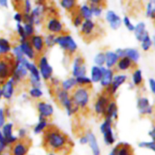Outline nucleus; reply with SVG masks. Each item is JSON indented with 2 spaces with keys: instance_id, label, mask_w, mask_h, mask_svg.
Segmentation results:
<instances>
[{
  "instance_id": "nucleus-44",
  "label": "nucleus",
  "mask_w": 155,
  "mask_h": 155,
  "mask_svg": "<svg viewBox=\"0 0 155 155\" xmlns=\"http://www.w3.org/2000/svg\"><path fill=\"white\" fill-rule=\"evenodd\" d=\"M24 31H25L26 36H27V38L31 37L32 36H33V33L35 32L34 26L33 24H24Z\"/></svg>"
},
{
  "instance_id": "nucleus-64",
  "label": "nucleus",
  "mask_w": 155,
  "mask_h": 155,
  "mask_svg": "<svg viewBox=\"0 0 155 155\" xmlns=\"http://www.w3.org/2000/svg\"><path fill=\"white\" fill-rule=\"evenodd\" d=\"M155 2V1H154ZM153 10H154V12H155V8L154 9H153Z\"/></svg>"
},
{
  "instance_id": "nucleus-1",
  "label": "nucleus",
  "mask_w": 155,
  "mask_h": 155,
  "mask_svg": "<svg viewBox=\"0 0 155 155\" xmlns=\"http://www.w3.org/2000/svg\"><path fill=\"white\" fill-rule=\"evenodd\" d=\"M42 145L47 151L50 153L66 154L71 151L73 142L66 134L58 127L48 125L43 131Z\"/></svg>"
},
{
  "instance_id": "nucleus-54",
  "label": "nucleus",
  "mask_w": 155,
  "mask_h": 155,
  "mask_svg": "<svg viewBox=\"0 0 155 155\" xmlns=\"http://www.w3.org/2000/svg\"><path fill=\"white\" fill-rule=\"evenodd\" d=\"M152 12H153L152 5H151V3H149V4L148 5V8H147V15H148V16H151Z\"/></svg>"
},
{
  "instance_id": "nucleus-39",
  "label": "nucleus",
  "mask_w": 155,
  "mask_h": 155,
  "mask_svg": "<svg viewBox=\"0 0 155 155\" xmlns=\"http://www.w3.org/2000/svg\"><path fill=\"white\" fill-rule=\"evenodd\" d=\"M133 81L136 86H140L142 83V71L139 69H136L133 72Z\"/></svg>"
},
{
  "instance_id": "nucleus-38",
  "label": "nucleus",
  "mask_w": 155,
  "mask_h": 155,
  "mask_svg": "<svg viewBox=\"0 0 155 155\" xmlns=\"http://www.w3.org/2000/svg\"><path fill=\"white\" fill-rule=\"evenodd\" d=\"M72 13H74V15H73V24L76 27H79L82 25L83 22V18L80 15V12H79V10L76 11V9H74L73 12H71Z\"/></svg>"
},
{
  "instance_id": "nucleus-52",
  "label": "nucleus",
  "mask_w": 155,
  "mask_h": 155,
  "mask_svg": "<svg viewBox=\"0 0 155 155\" xmlns=\"http://www.w3.org/2000/svg\"><path fill=\"white\" fill-rule=\"evenodd\" d=\"M149 84L151 91L153 92V93L155 94V80H154V79H150Z\"/></svg>"
},
{
  "instance_id": "nucleus-60",
  "label": "nucleus",
  "mask_w": 155,
  "mask_h": 155,
  "mask_svg": "<svg viewBox=\"0 0 155 155\" xmlns=\"http://www.w3.org/2000/svg\"><path fill=\"white\" fill-rule=\"evenodd\" d=\"M109 155H117V151L115 150L114 148V149L112 150V151L110 152V154Z\"/></svg>"
},
{
  "instance_id": "nucleus-36",
  "label": "nucleus",
  "mask_w": 155,
  "mask_h": 155,
  "mask_svg": "<svg viewBox=\"0 0 155 155\" xmlns=\"http://www.w3.org/2000/svg\"><path fill=\"white\" fill-rule=\"evenodd\" d=\"M11 48L12 47L8 41L5 38H0V54H8Z\"/></svg>"
},
{
  "instance_id": "nucleus-21",
  "label": "nucleus",
  "mask_w": 155,
  "mask_h": 155,
  "mask_svg": "<svg viewBox=\"0 0 155 155\" xmlns=\"http://www.w3.org/2000/svg\"><path fill=\"white\" fill-rule=\"evenodd\" d=\"M15 91V83L12 79L4 83L2 86V95L6 99H10L12 97Z\"/></svg>"
},
{
  "instance_id": "nucleus-63",
  "label": "nucleus",
  "mask_w": 155,
  "mask_h": 155,
  "mask_svg": "<svg viewBox=\"0 0 155 155\" xmlns=\"http://www.w3.org/2000/svg\"><path fill=\"white\" fill-rule=\"evenodd\" d=\"M154 45H155V36H154Z\"/></svg>"
},
{
  "instance_id": "nucleus-55",
  "label": "nucleus",
  "mask_w": 155,
  "mask_h": 155,
  "mask_svg": "<svg viewBox=\"0 0 155 155\" xmlns=\"http://www.w3.org/2000/svg\"><path fill=\"white\" fill-rule=\"evenodd\" d=\"M80 142L82 144V145H86V144L88 143V139L87 136H82L80 139Z\"/></svg>"
},
{
  "instance_id": "nucleus-22",
  "label": "nucleus",
  "mask_w": 155,
  "mask_h": 155,
  "mask_svg": "<svg viewBox=\"0 0 155 155\" xmlns=\"http://www.w3.org/2000/svg\"><path fill=\"white\" fill-rule=\"evenodd\" d=\"M127 79V77L126 75H117L114 77L111 84L109 86L110 94L114 95L117 92V90L119 89L120 86L125 83Z\"/></svg>"
},
{
  "instance_id": "nucleus-26",
  "label": "nucleus",
  "mask_w": 155,
  "mask_h": 155,
  "mask_svg": "<svg viewBox=\"0 0 155 155\" xmlns=\"http://www.w3.org/2000/svg\"><path fill=\"white\" fill-rule=\"evenodd\" d=\"M25 66L27 68V71H30V79H34V80H39L40 81L41 77H40V74H39V71L37 68V67L34 64L31 63V62L29 61L27 58L25 60Z\"/></svg>"
},
{
  "instance_id": "nucleus-43",
  "label": "nucleus",
  "mask_w": 155,
  "mask_h": 155,
  "mask_svg": "<svg viewBox=\"0 0 155 155\" xmlns=\"http://www.w3.org/2000/svg\"><path fill=\"white\" fill-rule=\"evenodd\" d=\"M30 97L34 99H38L42 96V92L39 88H32L29 92Z\"/></svg>"
},
{
  "instance_id": "nucleus-8",
  "label": "nucleus",
  "mask_w": 155,
  "mask_h": 155,
  "mask_svg": "<svg viewBox=\"0 0 155 155\" xmlns=\"http://www.w3.org/2000/svg\"><path fill=\"white\" fill-rule=\"evenodd\" d=\"M25 60L26 58H24L22 60L16 61L13 75L11 78L15 84L18 83V82L22 81L23 80H24L27 77V71H27V68L25 66Z\"/></svg>"
},
{
  "instance_id": "nucleus-14",
  "label": "nucleus",
  "mask_w": 155,
  "mask_h": 155,
  "mask_svg": "<svg viewBox=\"0 0 155 155\" xmlns=\"http://www.w3.org/2000/svg\"><path fill=\"white\" fill-rule=\"evenodd\" d=\"M86 73V69L84 65V59L81 56H77L74 62L73 75L77 78L79 77H84Z\"/></svg>"
},
{
  "instance_id": "nucleus-42",
  "label": "nucleus",
  "mask_w": 155,
  "mask_h": 155,
  "mask_svg": "<svg viewBox=\"0 0 155 155\" xmlns=\"http://www.w3.org/2000/svg\"><path fill=\"white\" fill-rule=\"evenodd\" d=\"M94 61H95L96 66H103L105 64V53L100 52L97 54L95 57V59H94Z\"/></svg>"
},
{
  "instance_id": "nucleus-10",
  "label": "nucleus",
  "mask_w": 155,
  "mask_h": 155,
  "mask_svg": "<svg viewBox=\"0 0 155 155\" xmlns=\"http://www.w3.org/2000/svg\"><path fill=\"white\" fill-rule=\"evenodd\" d=\"M112 124H113L112 120L105 118V120L100 127L101 132L104 134V140L107 145H111L115 142V138L112 130Z\"/></svg>"
},
{
  "instance_id": "nucleus-16",
  "label": "nucleus",
  "mask_w": 155,
  "mask_h": 155,
  "mask_svg": "<svg viewBox=\"0 0 155 155\" xmlns=\"http://www.w3.org/2000/svg\"><path fill=\"white\" fill-rule=\"evenodd\" d=\"M37 110L39 114V116L45 118V119L51 117V115L54 113V108L51 104L42 101H39L38 102Z\"/></svg>"
},
{
  "instance_id": "nucleus-48",
  "label": "nucleus",
  "mask_w": 155,
  "mask_h": 155,
  "mask_svg": "<svg viewBox=\"0 0 155 155\" xmlns=\"http://www.w3.org/2000/svg\"><path fill=\"white\" fill-rule=\"evenodd\" d=\"M139 147H140V148H149V149L155 151V142H142V143L139 144Z\"/></svg>"
},
{
  "instance_id": "nucleus-23",
  "label": "nucleus",
  "mask_w": 155,
  "mask_h": 155,
  "mask_svg": "<svg viewBox=\"0 0 155 155\" xmlns=\"http://www.w3.org/2000/svg\"><path fill=\"white\" fill-rule=\"evenodd\" d=\"M137 107L142 114H148L152 112V107L150 106L149 101L146 98H139L137 101Z\"/></svg>"
},
{
  "instance_id": "nucleus-30",
  "label": "nucleus",
  "mask_w": 155,
  "mask_h": 155,
  "mask_svg": "<svg viewBox=\"0 0 155 155\" xmlns=\"http://www.w3.org/2000/svg\"><path fill=\"white\" fill-rule=\"evenodd\" d=\"M135 35H136V39L139 41L142 42L144 38L148 34V32L145 30V25L144 23H139L135 27Z\"/></svg>"
},
{
  "instance_id": "nucleus-50",
  "label": "nucleus",
  "mask_w": 155,
  "mask_h": 155,
  "mask_svg": "<svg viewBox=\"0 0 155 155\" xmlns=\"http://www.w3.org/2000/svg\"><path fill=\"white\" fill-rule=\"evenodd\" d=\"M5 113L3 109L0 108V128L5 124Z\"/></svg>"
},
{
  "instance_id": "nucleus-59",
  "label": "nucleus",
  "mask_w": 155,
  "mask_h": 155,
  "mask_svg": "<svg viewBox=\"0 0 155 155\" xmlns=\"http://www.w3.org/2000/svg\"><path fill=\"white\" fill-rule=\"evenodd\" d=\"M5 145H2V144L0 143V155H1L2 153V151H4V149L5 148Z\"/></svg>"
},
{
  "instance_id": "nucleus-9",
  "label": "nucleus",
  "mask_w": 155,
  "mask_h": 155,
  "mask_svg": "<svg viewBox=\"0 0 155 155\" xmlns=\"http://www.w3.org/2000/svg\"><path fill=\"white\" fill-rule=\"evenodd\" d=\"M51 15L48 18L46 23V29L51 34H64V28L60 20L54 15V12H51Z\"/></svg>"
},
{
  "instance_id": "nucleus-24",
  "label": "nucleus",
  "mask_w": 155,
  "mask_h": 155,
  "mask_svg": "<svg viewBox=\"0 0 155 155\" xmlns=\"http://www.w3.org/2000/svg\"><path fill=\"white\" fill-rule=\"evenodd\" d=\"M114 78V72L111 69L103 68V75L100 81L101 85L104 87H109Z\"/></svg>"
},
{
  "instance_id": "nucleus-19",
  "label": "nucleus",
  "mask_w": 155,
  "mask_h": 155,
  "mask_svg": "<svg viewBox=\"0 0 155 155\" xmlns=\"http://www.w3.org/2000/svg\"><path fill=\"white\" fill-rule=\"evenodd\" d=\"M20 48H21V51H22L23 54L26 55L29 59H34L36 58V52H35L34 49L32 47L31 44L30 43L28 40L21 41V43L19 45Z\"/></svg>"
},
{
  "instance_id": "nucleus-31",
  "label": "nucleus",
  "mask_w": 155,
  "mask_h": 155,
  "mask_svg": "<svg viewBox=\"0 0 155 155\" xmlns=\"http://www.w3.org/2000/svg\"><path fill=\"white\" fill-rule=\"evenodd\" d=\"M103 75V68L98 66H93L91 71V80L94 83H98L101 80Z\"/></svg>"
},
{
  "instance_id": "nucleus-5",
  "label": "nucleus",
  "mask_w": 155,
  "mask_h": 155,
  "mask_svg": "<svg viewBox=\"0 0 155 155\" xmlns=\"http://www.w3.org/2000/svg\"><path fill=\"white\" fill-rule=\"evenodd\" d=\"M55 42L67 54H74L77 50V45L72 36L69 34L59 35L56 36Z\"/></svg>"
},
{
  "instance_id": "nucleus-40",
  "label": "nucleus",
  "mask_w": 155,
  "mask_h": 155,
  "mask_svg": "<svg viewBox=\"0 0 155 155\" xmlns=\"http://www.w3.org/2000/svg\"><path fill=\"white\" fill-rule=\"evenodd\" d=\"M76 81H77V86H91L92 83V80L91 79L88 78L86 76L84 77H79L76 78Z\"/></svg>"
},
{
  "instance_id": "nucleus-49",
  "label": "nucleus",
  "mask_w": 155,
  "mask_h": 155,
  "mask_svg": "<svg viewBox=\"0 0 155 155\" xmlns=\"http://www.w3.org/2000/svg\"><path fill=\"white\" fill-rule=\"evenodd\" d=\"M32 10L31 3L30 1H24V14H30Z\"/></svg>"
},
{
  "instance_id": "nucleus-62",
  "label": "nucleus",
  "mask_w": 155,
  "mask_h": 155,
  "mask_svg": "<svg viewBox=\"0 0 155 155\" xmlns=\"http://www.w3.org/2000/svg\"><path fill=\"white\" fill-rule=\"evenodd\" d=\"M48 155H55L54 154H52V153H49Z\"/></svg>"
},
{
  "instance_id": "nucleus-51",
  "label": "nucleus",
  "mask_w": 155,
  "mask_h": 155,
  "mask_svg": "<svg viewBox=\"0 0 155 155\" xmlns=\"http://www.w3.org/2000/svg\"><path fill=\"white\" fill-rule=\"evenodd\" d=\"M14 19L18 22V24H21L23 21V15L21 12H17L14 16Z\"/></svg>"
},
{
  "instance_id": "nucleus-41",
  "label": "nucleus",
  "mask_w": 155,
  "mask_h": 155,
  "mask_svg": "<svg viewBox=\"0 0 155 155\" xmlns=\"http://www.w3.org/2000/svg\"><path fill=\"white\" fill-rule=\"evenodd\" d=\"M55 39H56L55 35L51 34V33H50V34H48V36H46V37L44 39L45 47L51 48V47L54 46V45L56 44Z\"/></svg>"
},
{
  "instance_id": "nucleus-56",
  "label": "nucleus",
  "mask_w": 155,
  "mask_h": 155,
  "mask_svg": "<svg viewBox=\"0 0 155 155\" xmlns=\"http://www.w3.org/2000/svg\"><path fill=\"white\" fill-rule=\"evenodd\" d=\"M0 143L2 144V145H5V146H7V145H6V142H5V139L4 136H3L2 133V132L0 131Z\"/></svg>"
},
{
  "instance_id": "nucleus-4",
  "label": "nucleus",
  "mask_w": 155,
  "mask_h": 155,
  "mask_svg": "<svg viewBox=\"0 0 155 155\" xmlns=\"http://www.w3.org/2000/svg\"><path fill=\"white\" fill-rule=\"evenodd\" d=\"M90 88L91 86H76L71 90V100L79 108L84 109L87 106L90 97Z\"/></svg>"
},
{
  "instance_id": "nucleus-27",
  "label": "nucleus",
  "mask_w": 155,
  "mask_h": 155,
  "mask_svg": "<svg viewBox=\"0 0 155 155\" xmlns=\"http://www.w3.org/2000/svg\"><path fill=\"white\" fill-rule=\"evenodd\" d=\"M117 155H133V150L128 143L121 142L114 147Z\"/></svg>"
},
{
  "instance_id": "nucleus-57",
  "label": "nucleus",
  "mask_w": 155,
  "mask_h": 155,
  "mask_svg": "<svg viewBox=\"0 0 155 155\" xmlns=\"http://www.w3.org/2000/svg\"><path fill=\"white\" fill-rule=\"evenodd\" d=\"M149 136L153 139V142H155V127L153 128V130L151 132H149Z\"/></svg>"
},
{
  "instance_id": "nucleus-2",
  "label": "nucleus",
  "mask_w": 155,
  "mask_h": 155,
  "mask_svg": "<svg viewBox=\"0 0 155 155\" xmlns=\"http://www.w3.org/2000/svg\"><path fill=\"white\" fill-rule=\"evenodd\" d=\"M15 59L14 54H0V83L3 84L12 78L15 70Z\"/></svg>"
},
{
  "instance_id": "nucleus-46",
  "label": "nucleus",
  "mask_w": 155,
  "mask_h": 155,
  "mask_svg": "<svg viewBox=\"0 0 155 155\" xmlns=\"http://www.w3.org/2000/svg\"><path fill=\"white\" fill-rule=\"evenodd\" d=\"M151 44H152V42H151V39H150L148 34L145 36L143 39V40L142 41V47L145 51H148L150 48V47L151 46Z\"/></svg>"
},
{
  "instance_id": "nucleus-32",
  "label": "nucleus",
  "mask_w": 155,
  "mask_h": 155,
  "mask_svg": "<svg viewBox=\"0 0 155 155\" xmlns=\"http://www.w3.org/2000/svg\"><path fill=\"white\" fill-rule=\"evenodd\" d=\"M134 62L132 61L129 58L124 57L121 58L119 61H117V68L119 71H127L130 69V68L133 67V64Z\"/></svg>"
},
{
  "instance_id": "nucleus-47",
  "label": "nucleus",
  "mask_w": 155,
  "mask_h": 155,
  "mask_svg": "<svg viewBox=\"0 0 155 155\" xmlns=\"http://www.w3.org/2000/svg\"><path fill=\"white\" fill-rule=\"evenodd\" d=\"M123 21H124V24H125V26L127 27V28L130 31H134L135 26L132 24L131 21H130V18H129L127 16L124 17Z\"/></svg>"
},
{
  "instance_id": "nucleus-7",
  "label": "nucleus",
  "mask_w": 155,
  "mask_h": 155,
  "mask_svg": "<svg viewBox=\"0 0 155 155\" xmlns=\"http://www.w3.org/2000/svg\"><path fill=\"white\" fill-rule=\"evenodd\" d=\"M110 95L109 92H106V93L101 94L97 98L95 104V110L98 115L105 117L107 107L110 102Z\"/></svg>"
},
{
  "instance_id": "nucleus-35",
  "label": "nucleus",
  "mask_w": 155,
  "mask_h": 155,
  "mask_svg": "<svg viewBox=\"0 0 155 155\" xmlns=\"http://www.w3.org/2000/svg\"><path fill=\"white\" fill-rule=\"evenodd\" d=\"M79 12H80V15L84 19V21H87V20H92V13L91 11L89 6L87 5H83L81 6L80 9H79Z\"/></svg>"
},
{
  "instance_id": "nucleus-53",
  "label": "nucleus",
  "mask_w": 155,
  "mask_h": 155,
  "mask_svg": "<svg viewBox=\"0 0 155 155\" xmlns=\"http://www.w3.org/2000/svg\"><path fill=\"white\" fill-rule=\"evenodd\" d=\"M18 134H19V136L21 139H23V138H25L27 137L26 136V130L25 129L22 128V129H20L19 132H18Z\"/></svg>"
},
{
  "instance_id": "nucleus-13",
  "label": "nucleus",
  "mask_w": 155,
  "mask_h": 155,
  "mask_svg": "<svg viewBox=\"0 0 155 155\" xmlns=\"http://www.w3.org/2000/svg\"><path fill=\"white\" fill-rule=\"evenodd\" d=\"M29 39H30L29 42L31 44L35 52L42 54L44 51V50L45 49V48H46L43 37L39 36V35H33V36H32Z\"/></svg>"
},
{
  "instance_id": "nucleus-18",
  "label": "nucleus",
  "mask_w": 155,
  "mask_h": 155,
  "mask_svg": "<svg viewBox=\"0 0 155 155\" xmlns=\"http://www.w3.org/2000/svg\"><path fill=\"white\" fill-rule=\"evenodd\" d=\"M45 12V8L43 5L39 3L38 5H36L33 10L31 11L30 13V16H31L32 19L33 21V24L39 25L41 22L42 20L43 19V15Z\"/></svg>"
},
{
  "instance_id": "nucleus-58",
  "label": "nucleus",
  "mask_w": 155,
  "mask_h": 155,
  "mask_svg": "<svg viewBox=\"0 0 155 155\" xmlns=\"http://www.w3.org/2000/svg\"><path fill=\"white\" fill-rule=\"evenodd\" d=\"M0 5L8 7V1H6V0H0Z\"/></svg>"
},
{
  "instance_id": "nucleus-20",
  "label": "nucleus",
  "mask_w": 155,
  "mask_h": 155,
  "mask_svg": "<svg viewBox=\"0 0 155 155\" xmlns=\"http://www.w3.org/2000/svg\"><path fill=\"white\" fill-rule=\"evenodd\" d=\"M106 20L110 24V27L113 30H117V29L119 28L121 25V23H122L120 18L114 11H108L107 12Z\"/></svg>"
},
{
  "instance_id": "nucleus-33",
  "label": "nucleus",
  "mask_w": 155,
  "mask_h": 155,
  "mask_svg": "<svg viewBox=\"0 0 155 155\" xmlns=\"http://www.w3.org/2000/svg\"><path fill=\"white\" fill-rule=\"evenodd\" d=\"M76 86H77V81H76V78H74V77L67 79L61 83V88L64 90L68 91V92L71 89L72 90Z\"/></svg>"
},
{
  "instance_id": "nucleus-29",
  "label": "nucleus",
  "mask_w": 155,
  "mask_h": 155,
  "mask_svg": "<svg viewBox=\"0 0 155 155\" xmlns=\"http://www.w3.org/2000/svg\"><path fill=\"white\" fill-rule=\"evenodd\" d=\"M118 59H119V57H118L116 53L110 51H107L105 53V64L107 69H110L112 67L117 64Z\"/></svg>"
},
{
  "instance_id": "nucleus-6",
  "label": "nucleus",
  "mask_w": 155,
  "mask_h": 155,
  "mask_svg": "<svg viewBox=\"0 0 155 155\" xmlns=\"http://www.w3.org/2000/svg\"><path fill=\"white\" fill-rule=\"evenodd\" d=\"M31 144V140L28 137L20 139L12 145V155H27Z\"/></svg>"
},
{
  "instance_id": "nucleus-11",
  "label": "nucleus",
  "mask_w": 155,
  "mask_h": 155,
  "mask_svg": "<svg viewBox=\"0 0 155 155\" xmlns=\"http://www.w3.org/2000/svg\"><path fill=\"white\" fill-rule=\"evenodd\" d=\"M80 33L84 38H87L89 39L90 38H94L98 33L96 24L92 20L83 21V24L80 26Z\"/></svg>"
},
{
  "instance_id": "nucleus-28",
  "label": "nucleus",
  "mask_w": 155,
  "mask_h": 155,
  "mask_svg": "<svg viewBox=\"0 0 155 155\" xmlns=\"http://www.w3.org/2000/svg\"><path fill=\"white\" fill-rule=\"evenodd\" d=\"M118 117V109L117 106L115 101H111L107 107V112H106L105 118H109V119L114 120Z\"/></svg>"
},
{
  "instance_id": "nucleus-3",
  "label": "nucleus",
  "mask_w": 155,
  "mask_h": 155,
  "mask_svg": "<svg viewBox=\"0 0 155 155\" xmlns=\"http://www.w3.org/2000/svg\"><path fill=\"white\" fill-rule=\"evenodd\" d=\"M53 93H54L55 100L57 101L58 105L65 109L69 116H71L78 111L80 108L73 103L71 98V95L68 91L64 90L61 87H57L54 88Z\"/></svg>"
},
{
  "instance_id": "nucleus-12",
  "label": "nucleus",
  "mask_w": 155,
  "mask_h": 155,
  "mask_svg": "<svg viewBox=\"0 0 155 155\" xmlns=\"http://www.w3.org/2000/svg\"><path fill=\"white\" fill-rule=\"evenodd\" d=\"M39 74H41L44 80L47 81L52 77L53 70L52 68L49 65L48 59L45 57H42L39 60Z\"/></svg>"
},
{
  "instance_id": "nucleus-37",
  "label": "nucleus",
  "mask_w": 155,
  "mask_h": 155,
  "mask_svg": "<svg viewBox=\"0 0 155 155\" xmlns=\"http://www.w3.org/2000/svg\"><path fill=\"white\" fill-rule=\"evenodd\" d=\"M61 5L67 11L73 12L77 5V2L74 0H62L61 1Z\"/></svg>"
},
{
  "instance_id": "nucleus-25",
  "label": "nucleus",
  "mask_w": 155,
  "mask_h": 155,
  "mask_svg": "<svg viewBox=\"0 0 155 155\" xmlns=\"http://www.w3.org/2000/svg\"><path fill=\"white\" fill-rule=\"evenodd\" d=\"M86 136H87L88 139V144H89L91 149H92L93 155L101 154V151H100L99 146H98V142H97L96 137L95 136V135L92 133H89L86 135Z\"/></svg>"
},
{
  "instance_id": "nucleus-15",
  "label": "nucleus",
  "mask_w": 155,
  "mask_h": 155,
  "mask_svg": "<svg viewBox=\"0 0 155 155\" xmlns=\"http://www.w3.org/2000/svg\"><path fill=\"white\" fill-rule=\"evenodd\" d=\"M13 124L12 123H8V124H5L2 127V133L3 136H4L5 139L6 145H13L15 144L17 141L18 140V138L16 136H13Z\"/></svg>"
},
{
  "instance_id": "nucleus-61",
  "label": "nucleus",
  "mask_w": 155,
  "mask_h": 155,
  "mask_svg": "<svg viewBox=\"0 0 155 155\" xmlns=\"http://www.w3.org/2000/svg\"><path fill=\"white\" fill-rule=\"evenodd\" d=\"M2 83H0V99H1V98L2 97V86H1Z\"/></svg>"
},
{
  "instance_id": "nucleus-34",
  "label": "nucleus",
  "mask_w": 155,
  "mask_h": 155,
  "mask_svg": "<svg viewBox=\"0 0 155 155\" xmlns=\"http://www.w3.org/2000/svg\"><path fill=\"white\" fill-rule=\"evenodd\" d=\"M48 126V120H47V119L39 116V123H38L37 125L34 127L33 132H34V133H36V134H39V133L43 132L44 130L47 128Z\"/></svg>"
},
{
  "instance_id": "nucleus-17",
  "label": "nucleus",
  "mask_w": 155,
  "mask_h": 155,
  "mask_svg": "<svg viewBox=\"0 0 155 155\" xmlns=\"http://www.w3.org/2000/svg\"><path fill=\"white\" fill-rule=\"evenodd\" d=\"M117 54L120 58L127 57L130 59L133 62L136 63L138 61L139 58V51L134 48H127V49H117L116 51Z\"/></svg>"
},
{
  "instance_id": "nucleus-45",
  "label": "nucleus",
  "mask_w": 155,
  "mask_h": 155,
  "mask_svg": "<svg viewBox=\"0 0 155 155\" xmlns=\"http://www.w3.org/2000/svg\"><path fill=\"white\" fill-rule=\"evenodd\" d=\"M17 31H18V35H19L20 38H21V41L27 40V37L26 36L25 31H24V26L21 25V24H17Z\"/></svg>"
}]
</instances>
